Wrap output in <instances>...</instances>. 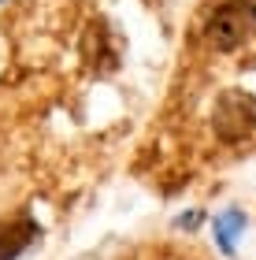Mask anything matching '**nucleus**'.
Masks as SVG:
<instances>
[{
    "mask_svg": "<svg viewBox=\"0 0 256 260\" xmlns=\"http://www.w3.org/2000/svg\"><path fill=\"white\" fill-rule=\"evenodd\" d=\"M241 227H245V212H238V208L215 216V242H219V249H223V253H234V238H238Z\"/></svg>",
    "mask_w": 256,
    "mask_h": 260,
    "instance_id": "obj_4",
    "label": "nucleus"
},
{
    "mask_svg": "<svg viewBox=\"0 0 256 260\" xmlns=\"http://www.w3.org/2000/svg\"><path fill=\"white\" fill-rule=\"evenodd\" d=\"M252 30H256V4L252 0H227L208 15L204 41L215 52H234L252 38Z\"/></svg>",
    "mask_w": 256,
    "mask_h": 260,
    "instance_id": "obj_1",
    "label": "nucleus"
},
{
    "mask_svg": "<svg viewBox=\"0 0 256 260\" xmlns=\"http://www.w3.org/2000/svg\"><path fill=\"white\" fill-rule=\"evenodd\" d=\"M212 130L227 145L252 138L256 134V97L245 89H223L212 108Z\"/></svg>",
    "mask_w": 256,
    "mask_h": 260,
    "instance_id": "obj_2",
    "label": "nucleus"
},
{
    "mask_svg": "<svg viewBox=\"0 0 256 260\" xmlns=\"http://www.w3.org/2000/svg\"><path fill=\"white\" fill-rule=\"evenodd\" d=\"M38 238H41V227H38L30 216L4 219V223H0V260H15V256H22Z\"/></svg>",
    "mask_w": 256,
    "mask_h": 260,
    "instance_id": "obj_3",
    "label": "nucleus"
}]
</instances>
